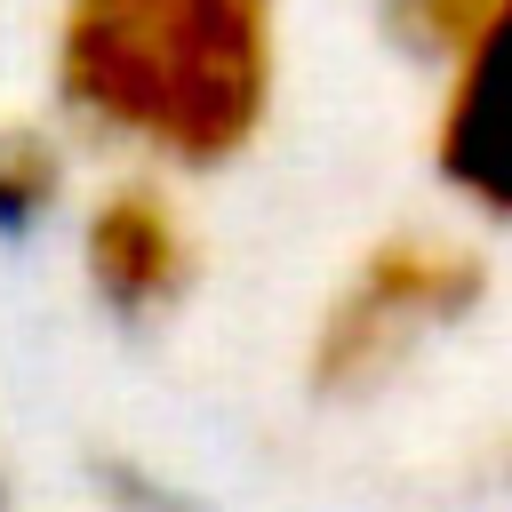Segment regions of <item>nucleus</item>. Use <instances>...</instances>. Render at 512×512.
<instances>
[{
    "instance_id": "39448f33",
    "label": "nucleus",
    "mask_w": 512,
    "mask_h": 512,
    "mask_svg": "<svg viewBox=\"0 0 512 512\" xmlns=\"http://www.w3.org/2000/svg\"><path fill=\"white\" fill-rule=\"evenodd\" d=\"M64 200V144L40 120H0V232H40Z\"/></svg>"
},
{
    "instance_id": "7ed1b4c3",
    "label": "nucleus",
    "mask_w": 512,
    "mask_h": 512,
    "mask_svg": "<svg viewBox=\"0 0 512 512\" xmlns=\"http://www.w3.org/2000/svg\"><path fill=\"white\" fill-rule=\"evenodd\" d=\"M80 264H88V288L120 320H152L192 280V232H184V216H176V200L160 184H112L88 208Z\"/></svg>"
},
{
    "instance_id": "f257e3e1",
    "label": "nucleus",
    "mask_w": 512,
    "mask_h": 512,
    "mask_svg": "<svg viewBox=\"0 0 512 512\" xmlns=\"http://www.w3.org/2000/svg\"><path fill=\"white\" fill-rule=\"evenodd\" d=\"M56 96L136 152L216 168L264 128L272 0H64Z\"/></svg>"
},
{
    "instance_id": "20e7f679",
    "label": "nucleus",
    "mask_w": 512,
    "mask_h": 512,
    "mask_svg": "<svg viewBox=\"0 0 512 512\" xmlns=\"http://www.w3.org/2000/svg\"><path fill=\"white\" fill-rule=\"evenodd\" d=\"M456 56L464 72L440 112V168L480 208L512 216V0H496Z\"/></svg>"
},
{
    "instance_id": "423d86ee",
    "label": "nucleus",
    "mask_w": 512,
    "mask_h": 512,
    "mask_svg": "<svg viewBox=\"0 0 512 512\" xmlns=\"http://www.w3.org/2000/svg\"><path fill=\"white\" fill-rule=\"evenodd\" d=\"M496 0H384V24L408 56H456Z\"/></svg>"
},
{
    "instance_id": "f03ea898",
    "label": "nucleus",
    "mask_w": 512,
    "mask_h": 512,
    "mask_svg": "<svg viewBox=\"0 0 512 512\" xmlns=\"http://www.w3.org/2000/svg\"><path fill=\"white\" fill-rule=\"evenodd\" d=\"M472 296H480V256L432 248V240H384V248L352 272V288L328 304L320 344H312V384H328V392L368 384L376 368L400 360V344H408L416 328L456 320Z\"/></svg>"
}]
</instances>
